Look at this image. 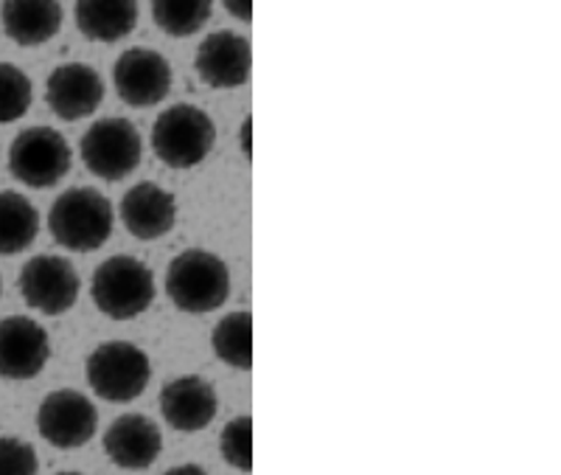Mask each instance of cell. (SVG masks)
<instances>
[{"label": "cell", "instance_id": "cell-24", "mask_svg": "<svg viewBox=\"0 0 561 475\" xmlns=\"http://www.w3.org/2000/svg\"><path fill=\"white\" fill-rule=\"evenodd\" d=\"M39 459L28 442L18 437H0V475H34Z\"/></svg>", "mask_w": 561, "mask_h": 475}, {"label": "cell", "instance_id": "cell-25", "mask_svg": "<svg viewBox=\"0 0 561 475\" xmlns=\"http://www.w3.org/2000/svg\"><path fill=\"white\" fill-rule=\"evenodd\" d=\"M230 18H237L239 23H250L253 20V0H222Z\"/></svg>", "mask_w": 561, "mask_h": 475}, {"label": "cell", "instance_id": "cell-7", "mask_svg": "<svg viewBox=\"0 0 561 475\" xmlns=\"http://www.w3.org/2000/svg\"><path fill=\"white\" fill-rule=\"evenodd\" d=\"M70 144L54 127H28L9 147V172L28 189H51L70 172Z\"/></svg>", "mask_w": 561, "mask_h": 475}, {"label": "cell", "instance_id": "cell-22", "mask_svg": "<svg viewBox=\"0 0 561 475\" xmlns=\"http://www.w3.org/2000/svg\"><path fill=\"white\" fill-rule=\"evenodd\" d=\"M32 99V79L18 65L0 63V124H12L26 116Z\"/></svg>", "mask_w": 561, "mask_h": 475}, {"label": "cell", "instance_id": "cell-21", "mask_svg": "<svg viewBox=\"0 0 561 475\" xmlns=\"http://www.w3.org/2000/svg\"><path fill=\"white\" fill-rule=\"evenodd\" d=\"M214 0H152V20L169 37H192L210 20Z\"/></svg>", "mask_w": 561, "mask_h": 475}, {"label": "cell", "instance_id": "cell-18", "mask_svg": "<svg viewBox=\"0 0 561 475\" xmlns=\"http://www.w3.org/2000/svg\"><path fill=\"white\" fill-rule=\"evenodd\" d=\"M77 29L93 43H118L138 23V0H77Z\"/></svg>", "mask_w": 561, "mask_h": 475}, {"label": "cell", "instance_id": "cell-12", "mask_svg": "<svg viewBox=\"0 0 561 475\" xmlns=\"http://www.w3.org/2000/svg\"><path fill=\"white\" fill-rule=\"evenodd\" d=\"M45 102L62 122L93 116L104 102V79L84 63H65L54 68L45 82Z\"/></svg>", "mask_w": 561, "mask_h": 475}, {"label": "cell", "instance_id": "cell-10", "mask_svg": "<svg viewBox=\"0 0 561 475\" xmlns=\"http://www.w3.org/2000/svg\"><path fill=\"white\" fill-rule=\"evenodd\" d=\"M113 82L129 108H154L169 97L174 73L169 59L152 48H129L115 59Z\"/></svg>", "mask_w": 561, "mask_h": 475}, {"label": "cell", "instance_id": "cell-27", "mask_svg": "<svg viewBox=\"0 0 561 475\" xmlns=\"http://www.w3.org/2000/svg\"><path fill=\"white\" fill-rule=\"evenodd\" d=\"M169 475H203V467H197V464H185V467H172Z\"/></svg>", "mask_w": 561, "mask_h": 475}, {"label": "cell", "instance_id": "cell-23", "mask_svg": "<svg viewBox=\"0 0 561 475\" xmlns=\"http://www.w3.org/2000/svg\"><path fill=\"white\" fill-rule=\"evenodd\" d=\"M219 450H222V459L230 467L239 470V473H250L253 470V419H230L222 428V437H219Z\"/></svg>", "mask_w": 561, "mask_h": 475}, {"label": "cell", "instance_id": "cell-9", "mask_svg": "<svg viewBox=\"0 0 561 475\" xmlns=\"http://www.w3.org/2000/svg\"><path fill=\"white\" fill-rule=\"evenodd\" d=\"M99 411L84 394L73 388H59L39 403L37 431L57 450L84 448L96 437Z\"/></svg>", "mask_w": 561, "mask_h": 475}, {"label": "cell", "instance_id": "cell-19", "mask_svg": "<svg viewBox=\"0 0 561 475\" xmlns=\"http://www.w3.org/2000/svg\"><path fill=\"white\" fill-rule=\"evenodd\" d=\"M39 234V214L20 192H0V257H14L32 248Z\"/></svg>", "mask_w": 561, "mask_h": 475}, {"label": "cell", "instance_id": "cell-1", "mask_svg": "<svg viewBox=\"0 0 561 475\" xmlns=\"http://www.w3.org/2000/svg\"><path fill=\"white\" fill-rule=\"evenodd\" d=\"M113 203L93 186H73L54 200L48 231L59 248L73 253L99 251L113 234Z\"/></svg>", "mask_w": 561, "mask_h": 475}, {"label": "cell", "instance_id": "cell-8", "mask_svg": "<svg viewBox=\"0 0 561 475\" xmlns=\"http://www.w3.org/2000/svg\"><path fill=\"white\" fill-rule=\"evenodd\" d=\"M20 296L34 313L39 315H57L68 313L79 298V273L73 262L54 253H39L23 264L18 276Z\"/></svg>", "mask_w": 561, "mask_h": 475}, {"label": "cell", "instance_id": "cell-11", "mask_svg": "<svg viewBox=\"0 0 561 475\" xmlns=\"http://www.w3.org/2000/svg\"><path fill=\"white\" fill-rule=\"evenodd\" d=\"M51 358V341L43 324L26 315L0 321V377L23 383L37 377Z\"/></svg>", "mask_w": 561, "mask_h": 475}, {"label": "cell", "instance_id": "cell-20", "mask_svg": "<svg viewBox=\"0 0 561 475\" xmlns=\"http://www.w3.org/2000/svg\"><path fill=\"white\" fill-rule=\"evenodd\" d=\"M210 347H214V354L222 360L225 366L250 372L253 369V315H225L210 332Z\"/></svg>", "mask_w": 561, "mask_h": 475}, {"label": "cell", "instance_id": "cell-17", "mask_svg": "<svg viewBox=\"0 0 561 475\" xmlns=\"http://www.w3.org/2000/svg\"><path fill=\"white\" fill-rule=\"evenodd\" d=\"M62 3L59 0H3L0 23L12 43L23 48L51 43L62 29Z\"/></svg>", "mask_w": 561, "mask_h": 475}, {"label": "cell", "instance_id": "cell-4", "mask_svg": "<svg viewBox=\"0 0 561 475\" xmlns=\"http://www.w3.org/2000/svg\"><path fill=\"white\" fill-rule=\"evenodd\" d=\"M217 144V127L203 108L174 104L152 124V149L172 169L199 167Z\"/></svg>", "mask_w": 561, "mask_h": 475}, {"label": "cell", "instance_id": "cell-2", "mask_svg": "<svg viewBox=\"0 0 561 475\" xmlns=\"http://www.w3.org/2000/svg\"><path fill=\"white\" fill-rule=\"evenodd\" d=\"M167 293L178 309L205 315L222 307L230 296V270L208 251H183L172 259L167 273Z\"/></svg>", "mask_w": 561, "mask_h": 475}, {"label": "cell", "instance_id": "cell-15", "mask_svg": "<svg viewBox=\"0 0 561 475\" xmlns=\"http://www.w3.org/2000/svg\"><path fill=\"white\" fill-rule=\"evenodd\" d=\"M104 450L115 467L147 470L158 462L163 437L158 425L144 414H124L104 433Z\"/></svg>", "mask_w": 561, "mask_h": 475}, {"label": "cell", "instance_id": "cell-6", "mask_svg": "<svg viewBox=\"0 0 561 475\" xmlns=\"http://www.w3.org/2000/svg\"><path fill=\"white\" fill-rule=\"evenodd\" d=\"M79 155L90 174L118 183L138 169L144 138L129 118H102L82 135Z\"/></svg>", "mask_w": 561, "mask_h": 475}, {"label": "cell", "instance_id": "cell-5", "mask_svg": "<svg viewBox=\"0 0 561 475\" xmlns=\"http://www.w3.org/2000/svg\"><path fill=\"white\" fill-rule=\"evenodd\" d=\"M84 377L93 394L107 403H133L152 380L149 354L129 341H107L84 360Z\"/></svg>", "mask_w": 561, "mask_h": 475}, {"label": "cell", "instance_id": "cell-28", "mask_svg": "<svg viewBox=\"0 0 561 475\" xmlns=\"http://www.w3.org/2000/svg\"><path fill=\"white\" fill-rule=\"evenodd\" d=\"M0 293H3V282H0Z\"/></svg>", "mask_w": 561, "mask_h": 475}, {"label": "cell", "instance_id": "cell-13", "mask_svg": "<svg viewBox=\"0 0 561 475\" xmlns=\"http://www.w3.org/2000/svg\"><path fill=\"white\" fill-rule=\"evenodd\" d=\"M194 71L208 88H239L253 71V52L250 39L237 32H214L199 43L194 57Z\"/></svg>", "mask_w": 561, "mask_h": 475}, {"label": "cell", "instance_id": "cell-3", "mask_svg": "<svg viewBox=\"0 0 561 475\" xmlns=\"http://www.w3.org/2000/svg\"><path fill=\"white\" fill-rule=\"evenodd\" d=\"M90 296L113 321H133L154 302V273L135 257H110L93 273Z\"/></svg>", "mask_w": 561, "mask_h": 475}, {"label": "cell", "instance_id": "cell-14", "mask_svg": "<svg viewBox=\"0 0 561 475\" xmlns=\"http://www.w3.org/2000/svg\"><path fill=\"white\" fill-rule=\"evenodd\" d=\"M219 411V397L205 377L183 374L160 392V414L180 433L205 431Z\"/></svg>", "mask_w": 561, "mask_h": 475}, {"label": "cell", "instance_id": "cell-16", "mask_svg": "<svg viewBox=\"0 0 561 475\" xmlns=\"http://www.w3.org/2000/svg\"><path fill=\"white\" fill-rule=\"evenodd\" d=\"M122 223L135 239L144 242L167 237L178 223L174 194L154 183H138L122 197Z\"/></svg>", "mask_w": 561, "mask_h": 475}, {"label": "cell", "instance_id": "cell-26", "mask_svg": "<svg viewBox=\"0 0 561 475\" xmlns=\"http://www.w3.org/2000/svg\"><path fill=\"white\" fill-rule=\"evenodd\" d=\"M242 155L244 158H253V118H244V124H242Z\"/></svg>", "mask_w": 561, "mask_h": 475}]
</instances>
